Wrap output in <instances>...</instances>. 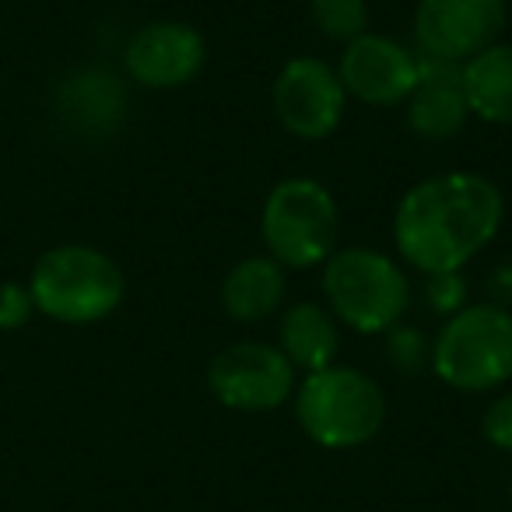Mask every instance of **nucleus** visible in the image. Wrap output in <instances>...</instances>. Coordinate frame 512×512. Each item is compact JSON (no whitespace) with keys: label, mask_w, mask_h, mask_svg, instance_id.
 <instances>
[{"label":"nucleus","mask_w":512,"mask_h":512,"mask_svg":"<svg viewBox=\"0 0 512 512\" xmlns=\"http://www.w3.org/2000/svg\"><path fill=\"white\" fill-rule=\"evenodd\" d=\"M463 299H467V288H463V281H460V271L432 274V281H428V302H432V309L453 316V313H460Z\"/></svg>","instance_id":"412c9836"},{"label":"nucleus","mask_w":512,"mask_h":512,"mask_svg":"<svg viewBox=\"0 0 512 512\" xmlns=\"http://www.w3.org/2000/svg\"><path fill=\"white\" fill-rule=\"evenodd\" d=\"M509 498H512V491H509Z\"/></svg>","instance_id":"4be33fe9"},{"label":"nucleus","mask_w":512,"mask_h":512,"mask_svg":"<svg viewBox=\"0 0 512 512\" xmlns=\"http://www.w3.org/2000/svg\"><path fill=\"white\" fill-rule=\"evenodd\" d=\"M470 120L463 92V64L439 57L418 60V81L407 95V127L425 141H449Z\"/></svg>","instance_id":"f8f14e48"},{"label":"nucleus","mask_w":512,"mask_h":512,"mask_svg":"<svg viewBox=\"0 0 512 512\" xmlns=\"http://www.w3.org/2000/svg\"><path fill=\"white\" fill-rule=\"evenodd\" d=\"M432 372L463 393H484L512 379V313L498 302L467 306L446 320L432 344Z\"/></svg>","instance_id":"20e7f679"},{"label":"nucleus","mask_w":512,"mask_h":512,"mask_svg":"<svg viewBox=\"0 0 512 512\" xmlns=\"http://www.w3.org/2000/svg\"><path fill=\"white\" fill-rule=\"evenodd\" d=\"M285 302V267L274 256H246L221 281V306L232 320L260 323Z\"/></svg>","instance_id":"4468645a"},{"label":"nucleus","mask_w":512,"mask_h":512,"mask_svg":"<svg viewBox=\"0 0 512 512\" xmlns=\"http://www.w3.org/2000/svg\"><path fill=\"white\" fill-rule=\"evenodd\" d=\"M341 348V330L320 302H295L281 316V351L295 369H327Z\"/></svg>","instance_id":"dca6fc26"},{"label":"nucleus","mask_w":512,"mask_h":512,"mask_svg":"<svg viewBox=\"0 0 512 512\" xmlns=\"http://www.w3.org/2000/svg\"><path fill=\"white\" fill-rule=\"evenodd\" d=\"M260 235H264L267 253L281 267L306 271V267L327 264L341 235L334 193L316 179H285L267 193Z\"/></svg>","instance_id":"423d86ee"},{"label":"nucleus","mask_w":512,"mask_h":512,"mask_svg":"<svg viewBox=\"0 0 512 512\" xmlns=\"http://www.w3.org/2000/svg\"><path fill=\"white\" fill-rule=\"evenodd\" d=\"M53 109L71 130L88 137L113 134L127 116L123 81L106 67H78L53 92Z\"/></svg>","instance_id":"ddd939ff"},{"label":"nucleus","mask_w":512,"mask_h":512,"mask_svg":"<svg viewBox=\"0 0 512 512\" xmlns=\"http://www.w3.org/2000/svg\"><path fill=\"white\" fill-rule=\"evenodd\" d=\"M274 113L281 127L302 141H323L341 127L344 92L334 67L316 57H292L274 81Z\"/></svg>","instance_id":"1a4fd4ad"},{"label":"nucleus","mask_w":512,"mask_h":512,"mask_svg":"<svg viewBox=\"0 0 512 512\" xmlns=\"http://www.w3.org/2000/svg\"><path fill=\"white\" fill-rule=\"evenodd\" d=\"M463 92L470 116L512 127V43H495L463 64Z\"/></svg>","instance_id":"2eb2a0df"},{"label":"nucleus","mask_w":512,"mask_h":512,"mask_svg":"<svg viewBox=\"0 0 512 512\" xmlns=\"http://www.w3.org/2000/svg\"><path fill=\"white\" fill-rule=\"evenodd\" d=\"M207 43L186 22H151L130 36L123 50V67L141 88L172 92L204 71Z\"/></svg>","instance_id":"9d476101"},{"label":"nucleus","mask_w":512,"mask_h":512,"mask_svg":"<svg viewBox=\"0 0 512 512\" xmlns=\"http://www.w3.org/2000/svg\"><path fill=\"white\" fill-rule=\"evenodd\" d=\"M32 306L64 327H92L123 306L127 278L113 256L85 242H60L46 249L29 274Z\"/></svg>","instance_id":"f03ea898"},{"label":"nucleus","mask_w":512,"mask_h":512,"mask_svg":"<svg viewBox=\"0 0 512 512\" xmlns=\"http://www.w3.org/2000/svg\"><path fill=\"white\" fill-rule=\"evenodd\" d=\"M309 11H313L316 29L337 43H351V39L369 32V4L365 0H309Z\"/></svg>","instance_id":"f3484780"},{"label":"nucleus","mask_w":512,"mask_h":512,"mask_svg":"<svg viewBox=\"0 0 512 512\" xmlns=\"http://www.w3.org/2000/svg\"><path fill=\"white\" fill-rule=\"evenodd\" d=\"M390 362L400 372H421L425 362H432V348H428L425 334L414 327H397L390 334Z\"/></svg>","instance_id":"6ab92c4d"},{"label":"nucleus","mask_w":512,"mask_h":512,"mask_svg":"<svg viewBox=\"0 0 512 512\" xmlns=\"http://www.w3.org/2000/svg\"><path fill=\"white\" fill-rule=\"evenodd\" d=\"M481 432H484V439H488L491 446L512 453V390L491 400V407L484 411V418H481Z\"/></svg>","instance_id":"aec40b11"},{"label":"nucleus","mask_w":512,"mask_h":512,"mask_svg":"<svg viewBox=\"0 0 512 512\" xmlns=\"http://www.w3.org/2000/svg\"><path fill=\"white\" fill-rule=\"evenodd\" d=\"M36 316L25 281H0V334H15Z\"/></svg>","instance_id":"a211bd4d"},{"label":"nucleus","mask_w":512,"mask_h":512,"mask_svg":"<svg viewBox=\"0 0 512 512\" xmlns=\"http://www.w3.org/2000/svg\"><path fill=\"white\" fill-rule=\"evenodd\" d=\"M330 313L358 334H383L407 309V278L386 253L369 246L334 249L323 264Z\"/></svg>","instance_id":"39448f33"},{"label":"nucleus","mask_w":512,"mask_h":512,"mask_svg":"<svg viewBox=\"0 0 512 512\" xmlns=\"http://www.w3.org/2000/svg\"><path fill=\"white\" fill-rule=\"evenodd\" d=\"M207 386L228 411L264 414L281 407L295 390V365L271 344H232L207 365Z\"/></svg>","instance_id":"0eeeda50"},{"label":"nucleus","mask_w":512,"mask_h":512,"mask_svg":"<svg viewBox=\"0 0 512 512\" xmlns=\"http://www.w3.org/2000/svg\"><path fill=\"white\" fill-rule=\"evenodd\" d=\"M337 78H341L344 92L355 95L365 106H397L414 92L418 60L397 39L365 32V36L344 43Z\"/></svg>","instance_id":"9b49d317"},{"label":"nucleus","mask_w":512,"mask_h":512,"mask_svg":"<svg viewBox=\"0 0 512 512\" xmlns=\"http://www.w3.org/2000/svg\"><path fill=\"white\" fill-rule=\"evenodd\" d=\"M505 29V0H418L414 39L425 57L467 64L498 43Z\"/></svg>","instance_id":"6e6552de"},{"label":"nucleus","mask_w":512,"mask_h":512,"mask_svg":"<svg viewBox=\"0 0 512 512\" xmlns=\"http://www.w3.org/2000/svg\"><path fill=\"white\" fill-rule=\"evenodd\" d=\"M505 200L477 172H446L421 179L404 193L393 214V242L421 274H453L470 264L498 235Z\"/></svg>","instance_id":"f257e3e1"},{"label":"nucleus","mask_w":512,"mask_h":512,"mask_svg":"<svg viewBox=\"0 0 512 512\" xmlns=\"http://www.w3.org/2000/svg\"><path fill=\"white\" fill-rule=\"evenodd\" d=\"M299 425L323 449H358L379 435L386 421V397L379 383L351 365H327L309 372L295 397Z\"/></svg>","instance_id":"7ed1b4c3"}]
</instances>
